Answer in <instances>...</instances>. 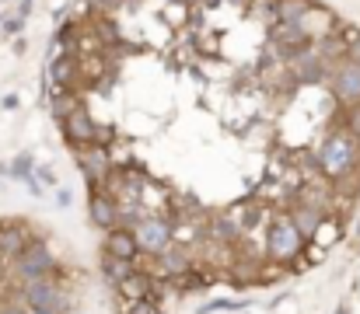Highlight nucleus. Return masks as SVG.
Listing matches in <instances>:
<instances>
[{
  "label": "nucleus",
  "instance_id": "f257e3e1",
  "mask_svg": "<svg viewBox=\"0 0 360 314\" xmlns=\"http://www.w3.org/2000/svg\"><path fill=\"white\" fill-rule=\"evenodd\" d=\"M319 164H322L326 175H333V178L350 175L354 164H357V143H354V136H350V133H333V136L326 140L322 154H319Z\"/></svg>",
  "mask_w": 360,
  "mask_h": 314
},
{
  "label": "nucleus",
  "instance_id": "f03ea898",
  "mask_svg": "<svg viewBox=\"0 0 360 314\" xmlns=\"http://www.w3.org/2000/svg\"><path fill=\"white\" fill-rule=\"evenodd\" d=\"M25 304L32 314H63V294L56 283H49V276L42 280H25Z\"/></svg>",
  "mask_w": 360,
  "mask_h": 314
},
{
  "label": "nucleus",
  "instance_id": "7ed1b4c3",
  "mask_svg": "<svg viewBox=\"0 0 360 314\" xmlns=\"http://www.w3.org/2000/svg\"><path fill=\"white\" fill-rule=\"evenodd\" d=\"M53 266H56V259H53V251L42 241H28L21 248V255H18V273L25 280H42V276L53 273Z\"/></svg>",
  "mask_w": 360,
  "mask_h": 314
},
{
  "label": "nucleus",
  "instance_id": "20e7f679",
  "mask_svg": "<svg viewBox=\"0 0 360 314\" xmlns=\"http://www.w3.org/2000/svg\"><path fill=\"white\" fill-rule=\"evenodd\" d=\"M301 241H304V234L294 227V220H276L273 223V230H269V255L273 259H294L297 251H301Z\"/></svg>",
  "mask_w": 360,
  "mask_h": 314
},
{
  "label": "nucleus",
  "instance_id": "39448f33",
  "mask_svg": "<svg viewBox=\"0 0 360 314\" xmlns=\"http://www.w3.org/2000/svg\"><path fill=\"white\" fill-rule=\"evenodd\" d=\"M136 241H140L143 251L161 255L165 248H172V223L161 220V216H147V220H140V227H136Z\"/></svg>",
  "mask_w": 360,
  "mask_h": 314
},
{
  "label": "nucleus",
  "instance_id": "423d86ee",
  "mask_svg": "<svg viewBox=\"0 0 360 314\" xmlns=\"http://www.w3.org/2000/svg\"><path fill=\"white\" fill-rule=\"evenodd\" d=\"M333 91H336L340 102H350V105L360 102V63L357 60L347 56V60L333 70Z\"/></svg>",
  "mask_w": 360,
  "mask_h": 314
},
{
  "label": "nucleus",
  "instance_id": "0eeeda50",
  "mask_svg": "<svg viewBox=\"0 0 360 314\" xmlns=\"http://www.w3.org/2000/svg\"><path fill=\"white\" fill-rule=\"evenodd\" d=\"M63 133H67L70 143H91V136H95V122H91V115H88L84 108H74V112L63 115Z\"/></svg>",
  "mask_w": 360,
  "mask_h": 314
},
{
  "label": "nucleus",
  "instance_id": "6e6552de",
  "mask_svg": "<svg viewBox=\"0 0 360 314\" xmlns=\"http://www.w3.org/2000/svg\"><path fill=\"white\" fill-rule=\"evenodd\" d=\"M105 251H109V255H116V259L133 262V259H136V251H143V248H140L136 234H129V230H112V234H109V241H105Z\"/></svg>",
  "mask_w": 360,
  "mask_h": 314
},
{
  "label": "nucleus",
  "instance_id": "1a4fd4ad",
  "mask_svg": "<svg viewBox=\"0 0 360 314\" xmlns=\"http://www.w3.org/2000/svg\"><path fill=\"white\" fill-rule=\"evenodd\" d=\"M88 213H91V220H95L98 227H112V223H116V216H120V209H116V203H112L109 196H91Z\"/></svg>",
  "mask_w": 360,
  "mask_h": 314
},
{
  "label": "nucleus",
  "instance_id": "9d476101",
  "mask_svg": "<svg viewBox=\"0 0 360 314\" xmlns=\"http://www.w3.org/2000/svg\"><path fill=\"white\" fill-rule=\"evenodd\" d=\"M311 11H315V4H311V0H280L276 21H304Z\"/></svg>",
  "mask_w": 360,
  "mask_h": 314
},
{
  "label": "nucleus",
  "instance_id": "9b49d317",
  "mask_svg": "<svg viewBox=\"0 0 360 314\" xmlns=\"http://www.w3.org/2000/svg\"><path fill=\"white\" fill-rule=\"evenodd\" d=\"M290 220H294V227H297L304 237H311V234L319 230V223H322V213H319V209H308V207H304V209H297Z\"/></svg>",
  "mask_w": 360,
  "mask_h": 314
},
{
  "label": "nucleus",
  "instance_id": "f8f14e48",
  "mask_svg": "<svg viewBox=\"0 0 360 314\" xmlns=\"http://www.w3.org/2000/svg\"><path fill=\"white\" fill-rule=\"evenodd\" d=\"M49 74H53L56 84H70V77H74V63H70V60H53V63H49Z\"/></svg>",
  "mask_w": 360,
  "mask_h": 314
},
{
  "label": "nucleus",
  "instance_id": "ddd939ff",
  "mask_svg": "<svg viewBox=\"0 0 360 314\" xmlns=\"http://www.w3.org/2000/svg\"><path fill=\"white\" fill-rule=\"evenodd\" d=\"M161 259H165V266H168L172 273H186V269H189V259H186L182 251H172V248H165V251H161Z\"/></svg>",
  "mask_w": 360,
  "mask_h": 314
},
{
  "label": "nucleus",
  "instance_id": "4468645a",
  "mask_svg": "<svg viewBox=\"0 0 360 314\" xmlns=\"http://www.w3.org/2000/svg\"><path fill=\"white\" fill-rule=\"evenodd\" d=\"M11 175H18V178H25V182H28V178H32V157H28V154H21V157L14 161Z\"/></svg>",
  "mask_w": 360,
  "mask_h": 314
},
{
  "label": "nucleus",
  "instance_id": "2eb2a0df",
  "mask_svg": "<svg viewBox=\"0 0 360 314\" xmlns=\"http://www.w3.org/2000/svg\"><path fill=\"white\" fill-rule=\"evenodd\" d=\"M0 244H4V251H11V255H21V234H18V230L4 234V237H0Z\"/></svg>",
  "mask_w": 360,
  "mask_h": 314
},
{
  "label": "nucleus",
  "instance_id": "dca6fc26",
  "mask_svg": "<svg viewBox=\"0 0 360 314\" xmlns=\"http://www.w3.org/2000/svg\"><path fill=\"white\" fill-rule=\"evenodd\" d=\"M228 308H245V301H214V304H203V308H200V314L228 311Z\"/></svg>",
  "mask_w": 360,
  "mask_h": 314
},
{
  "label": "nucleus",
  "instance_id": "f3484780",
  "mask_svg": "<svg viewBox=\"0 0 360 314\" xmlns=\"http://www.w3.org/2000/svg\"><path fill=\"white\" fill-rule=\"evenodd\" d=\"M21 28H25V14H18V18H11V21H4V32H7V35H18Z\"/></svg>",
  "mask_w": 360,
  "mask_h": 314
},
{
  "label": "nucleus",
  "instance_id": "a211bd4d",
  "mask_svg": "<svg viewBox=\"0 0 360 314\" xmlns=\"http://www.w3.org/2000/svg\"><path fill=\"white\" fill-rule=\"evenodd\" d=\"M102 168H105V154H102V150H95V157H88V171H91V175H98Z\"/></svg>",
  "mask_w": 360,
  "mask_h": 314
},
{
  "label": "nucleus",
  "instance_id": "6ab92c4d",
  "mask_svg": "<svg viewBox=\"0 0 360 314\" xmlns=\"http://www.w3.org/2000/svg\"><path fill=\"white\" fill-rule=\"evenodd\" d=\"M217 234H221V237H235V223H231L228 216H217Z\"/></svg>",
  "mask_w": 360,
  "mask_h": 314
},
{
  "label": "nucleus",
  "instance_id": "aec40b11",
  "mask_svg": "<svg viewBox=\"0 0 360 314\" xmlns=\"http://www.w3.org/2000/svg\"><path fill=\"white\" fill-rule=\"evenodd\" d=\"M95 11H112V7H120V0H88Z\"/></svg>",
  "mask_w": 360,
  "mask_h": 314
},
{
  "label": "nucleus",
  "instance_id": "412c9836",
  "mask_svg": "<svg viewBox=\"0 0 360 314\" xmlns=\"http://www.w3.org/2000/svg\"><path fill=\"white\" fill-rule=\"evenodd\" d=\"M4 108H7V112H14V108H18V95H14V91H11V95H4Z\"/></svg>",
  "mask_w": 360,
  "mask_h": 314
},
{
  "label": "nucleus",
  "instance_id": "4be33fe9",
  "mask_svg": "<svg viewBox=\"0 0 360 314\" xmlns=\"http://www.w3.org/2000/svg\"><path fill=\"white\" fill-rule=\"evenodd\" d=\"M350 133L360 136V105H357V112H354V119H350Z\"/></svg>",
  "mask_w": 360,
  "mask_h": 314
},
{
  "label": "nucleus",
  "instance_id": "5701e85b",
  "mask_svg": "<svg viewBox=\"0 0 360 314\" xmlns=\"http://www.w3.org/2000/svg\"><path fill=\"white\" fill-rule=\"evenodd\" d=\"M347 56H350V60H357V63H360V39L354 42V46H350V49H347Z\"/></svg>",
  "mask_w": 360,
  "mask_h": 314
},
{
  "label": "nucleus",
  "instance_id": "b1692460",
  "mask_svg": "<svg viewBox=\"0 0 360 314\" xmlns=\"http://www.w3.org/2000/svg\"><path fill=\"white\" fill-rule=\"evenodd\" d=\"M70 199H74L70 192H60V196H56V203H60V207H70Z\"/></svg>",
  "mask_w": 360,
  "mask_h": 314
},
{
  "label": "nucleus",
  "instance_id": "393cba45",
  "mask_svg": "<svg viewBox=\"0 0 360 314\" xmlns=\"http://www.w3.org/2000/svg\"><path fill=\"white\" fill-rule=\"evenodd\" d=\"M0 314H25V311H21L18 304H11V308H0Z\"/></svg>",
  "mask_w": 360,
  "mask_h": 314
},
{
  "label": "nucleus",
  "instance_id": "a878e982",
  "mask_svg": "<svg viewBox=\"0 0 360 314\" xmlns=\"http://www.w3.org/2000/svg\"><path fill=\"white\" fill-rule=\"evenodd\" d=\"M28 7H32V0H21V14H28Z\"/></svg>",
  "mask_w": 360,
  "mask_h": 314
},
{
  "label": "nucleus",
  "instance_id": "bb28decb",
  "mask_svg": "<svg viewBox=\"0 0 360 314\" xmlns=\"http://www.w3.org/2000/svg\"><path fill=\"white\" fill-rule=\"evenodd\" d=\"M336 314H350V308H347V304H343V308H340V311H336Z\"/></svg>",
  "mask_w": 360,
  "mask_h": 314
},
{
  "label": "nucleus",
  "instance_id": "cd10ccee",
  "mask_svg": "<svg viewBox=\"0 0 360 314\" xmlns=\"http://www.w3.org/2000/svg\"><path fill=\"white\" fill-rule=\"evenodd\" d=\"M357 237H360V223H357Z\"/></svg>",
  "mask_w": 360,
  "mask_h": 314
},
{
  "label": "nucleus",
  "instance_id": "c85d7f7f",
  "mask_svg": "<svg viewBox=\"0 0 360 314\" xmlns=\"http://www.w3.org/2000/svg\"><path fill=\"white\" fill-rule=\"evenodd\" d=\"M245 4H252V0H245Z\"/></svg>",
  "mask_w": 360,
  "mask_h": 314
}]
</instances>
